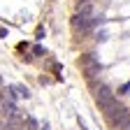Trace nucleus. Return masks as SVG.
Here are the masks:
<instances>
[{"label": "nucleus", "mask_w": 130, "mask_h": 130, "mask_svg": "<svg viewBox=\"0 0 130 130\" xmlns=\"http://www.w3.org/2000/svg\"><path fill=\"white\" fill-rule=\"evenodd\" d=\"M95 102H98V107H100V109L107 114V119H111V116H114V111L121 107L119 100H116V95L111 93L109 86H100V88L95 91Z\"/></svg>", "instance_id": "1"}, {"label": "nucleus", "mask_w": 130, "mask_h": 130, "mask_svg": "<svg viewBox=\"0 0 130 130\" xmlns=\"http://www.w3.org/2000/svg\"><path fill=\"white\" fill-rule=\"evenodd\" d=\"M109 121L114 123V128H116V130H130V111H128L125 107H119Z\"/></svg>", "instance_id": "2"}, {"label": "nucleus", "mask_w": 130, "mask_h": 130, "mask_svg": "<svg viewBox=\"0 0 130 130\" xmlns=\"http://www.w3.org/2000/svg\"><path fill=\"white\" fill-rule=\"evenodd\" d=\"M81 70L86 72V77H95L100 72V60L95 58V54H84L81 56Z\"/></svg>", "instance_id": "3"}, {"label": "nucleus", "mask_w": 130, "mask_h": 130, "mask_svg": "<svg viewBox=\"0 0 130 130\" xmlns=\"http://www.w3.org/2000/svg\"><path fill=\"white\" fill-rule=\"evenodd\" d=\"M72 26H74L77 30H88V28L93 26V19H91V16H86V14H77L74 19H72Z\"/></svg>", "instance_id": "4"}, {"label": "nucleus", "mask_w": 130, "mask_h": 130, "mask_svg": "<svg viewBox=\"0 0 130 130\" xmlns=\"http://www.w3.org/2000/svg\"><path fill=\"white\" fill-rule=\"evenodd\" d=\"M3 111H5V116H7V119H19L14 102H5V105H3Z\"/></svg>", "instance_id": "5"}, {"label": "nucleus", "mask_w": 130, "mask_h": 130, "mask_svg": "<svg viewBox=\"0 0 130 130\" xmlns=\"http://www.w3.org/2000/svg\"><path fill=\"white\" fill-rule=\"evenodd\" d=\"M16 88H19V95H21V98H26V100L30 98V91H28L26 86H16Z\"/></svg>", "instance_id": "6"}, {"label": "nucleus", "mask_w": 130, "mask_h": 130, "mask_svg": "<svg viewBox=\"0 0 130 130\" xmlns=\"http://www.w3.org/2000/svg\"><path fill=\"white\" fill-rule=\"evenodd\" d=\"M26 121H28V128H30V130H37V121L32 119V116H28Z\"/></svg>", "instance_id": "7"}, {"label": "nucleus", "mask_w": 130, "mask_h": 130, "mask_svg": "<svg viewBox=\"0 0 130 130\" xmlns=\"http://www.w3.org/2000/svg\"><path fill=\"white\" fill-rule=\"evenodd\" d=\"M40 130H49V123H42V128Z\"/></svg>", "instance_id": "8"}, {"label": "nucleus", "mask_w": 130, "mask_h": 130, "mask_svg": "<svg viewBox=\"0 0 130 130\" xmlns=\"http://www.w3.org/2000/svg\"><path fill=\"white\" fill-rule=\"evenodd\" d=\"M0 84H3V77H0Z\"/></svg>", "instance_id": "9"}]
</instances>
